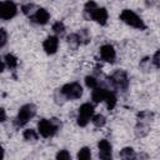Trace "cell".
I'll return each mask as SVG.
<instances>
[{
    "instance_id": "8fae6325",
    "label": "cell",
    "mask_w": 160,
    "mask_h": 160,
    "mask_svg": "<svg viewBox=\"0 0 160 160\" xmlns=\"http://www.w3.org/2000/svg\"><path fill=\"white\" fill-rule=\"evenodd\" d=\"M91 19L99 22L100 25H105L108 21V11L104 8H96L95 11L91 14Z\"/></svg>"
},
{
    "instance_id": "ac0fdd59",
    "label": "cell",
    "mask_w": 160,
    "mask_h": 160,
    "mask_svg": "<svg viewBox=\"0 0 160 160\" xmlns=\"http://www.w3.org/2000/svg\"><path fill=\"white\" fill-rule=\"evenodd\" d=\"M152 116H154V114L150 112V111H141V112L138 115V119H139V122H145V124H148L149 120H151Z\"/></svg>"
},
{
    "instance_id": "277c9868",
    "label": "cell",
    "mask_w": 160,
    "mask_h": 160,
    "mask_svg": "<svg viewBox=\"0 0 160 160\" xmlns=\"http://www.w3.org/2000/svg\"><path fill=\"white\" fill-rule=\"evenodd\" d=\"M61 94L69 100H75L82 95V88L79 82H70L61 88Z\"/></svg>"
},
{
    "instance_id": "cb8c5ba5",
    "label": "cell",
    "mask_w": 160,
    "mask_h": 160,
    "mask_svg": "<svg viewBox=\"0 0 160 160\" xmlns=\"http://www.w3.org/2000/svg\"><path fill=\"white\" fill-rule=\"evenodd\" d=\"M52 30H54V32H56L58 35H62L64 31H65V26H64V24H62L61 21H58V22H55V24L52 25Z\"/></svg>"
},
{
    "instance_id": "30bf717a",
    "label": "cell",
    "mask_w": 160,
    "mask_h": 160,
    "mask_svg": "<svg viewBox=\"0 0 160 160\" xmlns=\"http://www.w3.org/2000/svg\"><path fill=\"white\" fill-rule=\"evenodd\" d=\"M44 50L46 54H55L59 46V40L56 36H49L45 41H44Z\"/></svg>"
},
{
    "instance_id": "2e32d148",
    "label": "cell",
    "mask_w": 160,
    "mask_h": 160,
    "mask_svg": "<svg viewBox=\"0 0 160 160\" xmlns=\"http://www.w3.org/2000/svg\"><path fill=\"white\" fill-rule=\"evenodd\" d=\"M68 44L70 48L72 49H76L79 45H80V41H79V38H78V34H71L68 36Z\"/></svg>"
},
{
    "instance_id": "5b68a950",
    "label": "cell",
    "mask_w": 160,
    "mask_h": 160,
    "mask_svg": "<svg viewBox=\"0 0 160 160\" xmlns=\"http://www.w3.org/2000/svg\"><path fill=\"white\" fill-rule=\"evenodd\" d=\"M94 114V106L89 102H85L82 104L80 108H79V116H78V125L80 126H86L90 118Z\"/></svg>"
},
{
    "instance_id": "4dcf8cb0",
    "label": "cell",
    "mask_w": 160,
    "mask_h": 160,
    "mask_svg": "<svg viewBox=\"0 0 160 160\" xmlns=\"http://www.w3.org/2000/svg\"><path fill=\"white\" fill-rule=\"evenodd\" d=\"M4 158V149H2V146L0 145V159H2Z\"/></svg>"
},
{
    "instance_id": "d6986e66",
    "label": "cell",
    "mask_w": 160,
    "mask_h": 160,
    "mask_svg": "<svg viewBox=\"0 0 160 160\" xmlns=\"http://www.w3.org/2000/svg\"><path fill=\"white\" fill-rule=\"evenodd\" d=\"M78 38H79L80 44H88V42H89V40H90V35H89V32H88V30H86V29L80 30V31H79V34H78Z\"/></svg>"
},
{
    "instance_id": "4316f807",
    "label": "cell",
    "mask_w": 160,
    "mask_h": 160,
    "mask_svg": "<svg viewBox=\"0 0 160 160\" xmlns=\"http://www.w3.org/2000/svg\"><path fill=\"white\" fill-rule=\"evenodd\" d=\"M56 159L58 160H69L70 159V154L66 150H61V151H59L56 154Z\"/></svg>"
},
{
    "instance_id": "5bb4252c",
    "label": "cell",
    "mask_w": 160,
    "mask_h": 160,
    "mask_svg": "<svg viewBox=\"0 0 160 160\" xmlns=\"http://www.w3.org/2000/svg\"><path fill=\"white\" fill-rule=\"evenodd\" d=\"M96 8H98V6H96V2H95V1H92V0L88 1V2L85 4V6H84V15H85V18L91 19V14L95 11Z\"/></svg>"
},
{
    "instance_id": "52a82bcc",
    "label": "cell",
    "mask_w": 160,
    "mask_h": 160,
    "mask_svg": "<svg viewBox=\"0 0 160 160\" xmlns=\"http://www.w3.org/2000/svg\"><path fill=\"white\" fill-rule=\"evenodd\" d=\"M110 81L112 84L114 88H118V89H126L128 85H129V80H128V75L124 70H116L112 76L110 78Z\"/></svg>"
},
{
    "instance_id": "f546056e",
    "label": "cell",
    "mask_w": 160,
    "mask_h": 160,
    "mask_svg": "<svg viewBox=\"0 0 160 160\" xmlns=\"http://www.w3.org/2000/svg\"><path fill=\"white\" fill-rule=\"evenodd\" d=\"M6 120V114H5V110L2 108H0V122L5 121Z\"/></svg>"
},
{
    "instance_id": "ffe728a7",
    "label": "cell",
    "mask_w": 160,
    "mask_h": 160,
    "mask_svg": "<svg viewBox=\"0 0 160 160\" xmlns=\"http://www.w3.org/2000/svg\"><path fill=\"white\" fill-rule=\"evenodd\" d=\"M24 139L28 140V141H35L38 139V134L35 130L32 129H28L24 131Z\"/></svg>"
},
{
    "instance_id": "4fadbf2b",
    "label": "cell",
    "mask_w": 160,
    "mask_h": 160,
    "mask_svg": "<svg viewBox=\"0 0 160 160\" xmlns=\"http://www.w3.org/2000/svg\"><path fill=\"white\" fill-rule=\"evenodd\" d=\"M106 95H108V90H106V89H102V88H95V89L92 90V95H91V98H92L94 102H100V101H104V100H105Z\"/></svg>"
},
{
    "instance_id": "9c48e42d",
    "label": "cell",
    "mask_w": 160,
    "mask_h": 160,
    "mask_svg": "<svg viewBox=\"0 0 160 160\" xmlns=\"http://www.w3.org/2000/svg\"><path fill=\"white\" fill-rule=\"evenodd\" d=\"M100 56L106 62H114V60L116 58V52H115L114 48L108 44V45H102L100 48Z\"/></svg>"
},
{
    "instance_id": "44dd1931",
    "label": "cell",
    "mask_w": 160,
    "mask_h": 160,
    "mask_svg": "<svg viewBox=\"0 0 160 160\" xmlns=\"http://www.w3.org/2000/svg\"><path fill=\"white\" fill-rule=\"evenodd\" d=\"M92 124L96 126V128H101V126H104L105 125V122H106V120H105V118L102 116V115H100V114H98V115H95V116H92Z\"/></svg>"
},
{
    "instance_id": "603a6c76",
    "label": "cell",
    "mask_w": 160,
    "mask_h": 160,
    "mask_svg": "<svg viewBox=\"0 0 160 160\" xmlns=\"http://www.w3.org/2000/svg\"><path fill=\"white\" fill-rule=\"evenodd\" d=\"M120 156L122 159H131V158H135V154L131 148H124L120 152Z\"/></svg>"
},
{
    "instance_id": "7402d4cb",
    "label": "cell",
    "mask_w": 160,
    "mask_h": 160,
    "mask_svg": "<svg viewBox=\"0 0 160 160\" xmlns=\"http://www.w3.org/2000/svg\"><path fill=\"white\" fill-rule=\"evenodd\" d=\"M90 156H91V152H90L89 148H82L78 152V159L79 160H88V159H90Z\"/></svg>"
},
{
    "instance_id": "9a60e30c",
    "label": "cell",
    "mask_w": 160,
    "mask_h": 160,
    "mask_svg": "<svg viewBox=\"0 0 160 160\" xmlns=\"http://www.w3.org/2000/svg\"><path fill=\"white\" fill-rule=\"evenodd\" d=\"M104 101H106V105H108V109L109 110L114 109L115 105H116V96H115V94L112 91H108V95H106V98H105Z\"/></svg>"
},
{
    "instance_id": "484cf974",
    "label": "cell",
    "mask_w": 160,
    "mask_h": 160,
    "mask_svg": "<svg viewBox=\"0 0 160 160\" xmlns=\"http://www.w3.org/2000/svg\"><path fill=\"white\" fill-rule=\"evenodd\" d=\"M8 41V32L5 29H0V48H2Z\"/></svg>"
},
{
    "instance_id": "83f0119b",
    "label": "cell",
    "mask_w": 160,
    "mask_h": 160,
    "mask_svg": "<svg viewBox=\"0 0 160 160\" xmlns=\"http://www.w3.org/2000/svg\"><path fill=\"white\" fill-rule=\"evenodd\" d=\"M32 9H34V5H24L22 6V12L26 14V15H29V14L32 12Z\"/></svg>"
},
{
    "instance_id": "7a4b0ae2",
    "label": "cell",
    "mask_w": 160,
    "mask_h": 160,
    "mask_svg": "<svg viewBox=\"0 0 160 160\" xmlns=\"http://www.w3.org/2000/svg\"><path fill=\"white\" fill-rule=\"evenodd\" d=\"M120 19L125 24H128V25H130L132 28H136V29H140V30H144L146 28L144 21H142V19L139 15H136L132 10H129V9L122 10L121 14H120Z\"/></svg>"
},
{
    "instance_id": "ba28073f",
    "label": "cell",
    "mask_w": 160,
    "mask_h": 160,
    "mask_svg": "<svg viewBox=\"0 0 160 160\" xmlns=\"http://www.w3.org/2000/svg\"><path fill=\"white\" fill-rule=\"evenodd\" d=\"M99 146V156L102 160H110L111 159V145L108 140L102 139L98 144Z\"/></svg>"
},
{
    "instance_id": "6da1fadb",
    "label": "cell",
    "mask_w": 160,
    "mask_h": 160,
    "mask_svg": "<svg viewBox=\"0 0 160 160\" xmlns=\"http://www.w3.org/2000/svg\"><path fill=\"white\" fill-rule=\"evenodd\" d=\"M60 128V122L56 120V119H51V120H46V119H42L39 121L38 124V130H39V134L44 138H50L52 136L58 129Z\"/></svg>"
},
{
    "instance_id": "8992f818",
    "label": "cell",
    "mask_w": 160,
    "mask_h": 160,
    "mask_svg": "<svg viewBox=\"0 0 160 160\" xmlns=\"http://www.w3.org/2000/svg\"><path fill=\"white\" fill-rule=\"evenodd\" d=\"M16 12H18L16 5L12 1L6 0V1H1L0 2V18L1 19L10 20L16 15Z\"/></svg>"
},
{
    "instance_id": "d4e9b609",
    "label": "cell",
    "mask_w": 160,
    "mask_h": 160,
    "mask_svg": "<svg viewBox=\"0 0 160 160\" xmlns=\"http://www.w3.org/2000/svg\"><path fill=\"white\" fill-rule=\"evenodd\" d=\"M85 84L88 88L90 89H95L98 86V80L94 78V76H86L85 78Z\"/></svg>"
},
{
    "instance_id": "f1b7e54d",
    "label": "cell",
    "mask_w": 160,
    "mask_h": 160,
    "mask_svg": "<svg viewBox=\"0 0 160 160\" xmlns=\"http://www.w3.org/2000/svg\"><path fill=\"white\" fill-rule=\"evenodd\" d=\"M159 56H160V51H156V52H155V55H154V58H152V62H154V65H155L156 68H159V66H160Z\"/></svg>"
},
{
    "instance_id": "7c38bea8",
    "label": "cell",
    "mask_w": 160,
    "mask_h": 160,
    "mask_svg": "<svg viewBox=\"0 0 160 160\" xmlns=\"http://www.w3.org/2000/svg\"><path fill=\"white\" fill-rule=\"evenodd\" d=\"M49 19H50V14H49L48 10H45V9H38L36 12H35L34 16H32V20H34L35 22L40 24V25L46 24V22L49 21Z\"/></svg>"
},
{
    "instance_id": "3957f363",
    "label": "cell",
    "mask_w": 160,
    "mask_h": 160,
    "mask_svg": "<svg viewBox=\"0 0 160 160\" xmlns=\"http://www.w3.org/2000/svg\"><path fill=\"white\" fill-rule=\"evenodd\" d=\"M36 112V108L32 105V104H26L24 106L20 108L19 110V114L16 116V126H24Z\"/></svg>"
},
{
    "instance_id": "1f68e13d",
    "label": "cell",
    "mask_w": 160,
    "mask_h": 160,
    "mask_svg": "<svg viewBox=\"0 0 160 160\" xmlns=\"http://www.w3.org/2000/svg\"><path fill=\"white\" fill-rule=\"evenodd\" d=\"M4 66H5V65H4V62H2V61H1V59H0V72H1V71H4Z\"/></svg>"
},
{
    "instance_id": "e0dca14e",
    "label": "cell",
    "mask_w": 160,
    "mask_h": 160,
    "mask_svg": "<svg viewBox=\"0 0 160 160\" xmlns=\"http://www.w3.org/2000/svg\"><path fill=\"white\" fill-rule=\"evenodd\" d=\"M5 62H6V65H8L10 69H14V68H16V65H18V59H16L12 54H6V55H5Z\"/></svg>"
}]
</instances>
